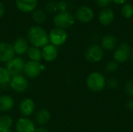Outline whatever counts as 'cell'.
<instances>
[{
	"label": "cell",
	"instance_id": "obj_25",
	"mask_svg": "<svg viewBox=\"0 0 133 132\" xmlns=\"http://www.w3.org/2000/svg\"><path fill=\"white\" fill-rule=\"evenodd\" d=\"M122 15L126 18L129 19L133 16V6L131 4H125L122 9Z\"/></svg>",
	"mask_w": 133,
	"mask_h": 132
},
{
	"label": "cell",
	"instance_id": "obj_27",
	"mask_svg": "<svg viewBox=\"0 0 133 132\" xmlns=\"http://www.w3.org/2000/svg\"><path fill=\"white\" fill-rule=\"evenodd\" d=\"M118 68V63L115 61H111L107 63L106 65V71L109 72H116Z\"/></svg>",
	"mask_w": 133,
	"mask_h": 132
},
{
	"label": "cell",
	"instance_id": "obj_6",
	"mask_svg": "<svg viewBox=\"0 0 133 132\" xmlns=\"http://www.w3.org/2000/svg\"><path fill=\"white\" fill-rule=\"evenodd\" d=\"M84 56L87 61L90 63L99 62L104 57L103 48L97 44L91 45L86 50Z\"/></svg>",
	"mask_w": 133,
	"mask_h": 132
},
{
	"label": "cell",
	"instance_id": "obj_5",
	"mask_svg": "<svg viewBox=\"0 0 133 132\" xmlns=\"http://www.w3.org/2000/svg\"><path fill=\"white\" fill-rule=\"evenodd\" d=\"M68 39V34L65 30L55 27L48 33V40L51 44L59 47L63 45Z\"/></svg>",
	"mask_w": 133,
	"mask_h": 132
},
{
	"label": "cell",
	"instance_id": "obj_28",
	"mask_svg": "<svg viewBox=\"0 0 133 132\" xmlns=\"http://www.w3.org/2000/svg\"><path fill=\"white\" fill-rule=\"evenodd\" d=\"M125 90L128 96L133 97V80L127 81V82L125 83Z\"/></svg>",
	"mask_w": 133,
	"mask_h": 132
},
{
	"label": "cell",
	"instance_id": "obj_37",
	"mask_svg": "<svg viewBox=\"0 0 133 132\" xmlns=\"http://www.w3.org/2000/svg\"><path fill=\"white\" fill-rule=\"evenodd\" d=\"M7 132H12V131L10 130V131H7Z\"/></svg>",
	"mask_w": 133,
	"mask_h": 132
},
{
	"label": "cell",
	"instance_id": "obj_32",
	"mask_svg": "<svg viewBox=\"0 0 133 132\" xmlns=\"http://www.w3.org/2000/svg\"><path fill=\"white\" fill-rule=\"evenodd\" d=\"M5 5L0 2V19L3 16V15L5 14Z\"/></svg>",
	"mask_w": 133,
	"mask_h": 132
},
{
	"label": "cell",
	"instance_id": "obj_31",
	"mask_svg": "<svg viewBox=\"0 0 133 132\" xmlns=\"http://www.w3.org/2000/svg\"><path fill=\"white\" fill-rule=\"evenodd\" d=\"M98 5L101 7H106L108 5L111 4V2H112V0H96Z\"/></svg>",
	"mask_w": 133,
	"mask_h": 132
},
{
	"label": "cell",
	"instance_id": "obj_19",
	"mask_svg": "<svg viewBox=\"0 0 133 132\" xmlns=\"http://www.w3.org/2000/svg\"><path fill=\"white\" fill-rule=\"evenodd\" d=\"M115 19V13L110 9H103L99 14V21L102 25L108 26L113 23Z\"/></svg>",
	"mask_w": 133,
	"mask_h": 132
},
{
	"label": "cell",
	"instance_id": "obj_22",
	"mask_svg": "<svg viewBox=\"0 0 133 132\" xmlns=\"http://www.w3.org/2000/svg\"><path fill=\"white\" fill-rule=\"evenodd\" d=\"M26 54H27V56H28L30 61L40 62L42 60L41 50L40 48H38V47H33V46L29 47Z\"/></svg>",
	"mask_w": 133,
	"mask_h": 132
},
{
	"label": "cell",
	"instance_id": "obj_20",
	"mask_svg": "<svg viewBox=\"0 0 133 132\" xmlns=\"http://www.w3.org/2000/svg\"><path fill=\"white\" fill-rule=\"evenodd\" d=\"M116 44H117V39L113 35L104 36L101 40V47L108 51L114 50L115 48Z\"/></svg>",
	"mask_w": 133,
	"mask_h": 132
},
{
	"label": "cell",
	"instance_id": "obj_13",
	"mask_svg": "<svg viewBox=\"0 0 133 132\" xmlns=\"http://www.w3.org/2000/svg\"><path fill=\"white\" fill-rule=\"evenodd\" d=\"M42 53V59H44L47 62H52L58 58V51L57 47L48 44L41 49Z\"/></svg>",
	"mask_w": 133,
	"mask_h": 132
},
{
	"label": "cell",
	"instance_id": "obj_2",
	"mask_svg": "<svg viewBox=\"0 0 133 132\" xmlns=\"http://www.w3.org/2000/svg\"><path fill=\"white\" fill-rule=\"evenodd\" d=\"M86 83L87 88L90 91L94 93L102 91L107 85V82L104 76L98 72L90 73L87 78Z\"/></svg>",
	"mask_w": 133,
	"mask_h": 132
},
{
	"label": "cell",
	"instance_id": "obj_23",
	"mask_svg": "<svg viewBox=\"0 0 133 132\" xmlns=\"http://www.w3.org/2000/svg\"><path fill=\"white\" fill-rule=\"evenodd\" d=\"M32 18L36 23H37L39 24H42L46 21L47 15H46L45 12L43 11L42 9H36L35 10H34L32 12Z\"/></svg>",
	"mask_w": 133,
	"mask_h": 132
},
{
	"label": "cell",
	"instance_id": "obj_10",
	"mask_svg": "<svg viewBox=\"0 0 133 132\" xmlns=\"http://www.w3.org/2000/svg\"><path fill=\"white\" fill-rule=\"evenodd\" d=\"M12 45L7 42H0V61L7 63L15 58Z\"/></svg>",
	"mask_w": 133,
	"mask_h": 132
},
{
	"label": "cell",
	"instance_id": "obj_30",
	"mask_svg": "<svg viewBox=\"0 0 133 132\" xmlns=\"http://www.w3.org/2000/svg\"><path fill=\"white\" fill-rule=\"evenodd\" d=\"M68 9V3L64 1V0H61L58 2V10L59 12H65Z\"/></svg>",
	"mask_w": 133,
	"mask_h": 132
},
{
	"label": "cell",
	"instance_id": "obj_16",
	"mask_svg": "<svg viewBox=\"0 0 133 132\" xmlns=\"http://www.w3.org/2000/svg\"><path fill=\"white\" fill-rule=\"evenodd\" d=\"M12 47L14 49L15 54L18 55H23L26 54L29 49V44L27 40L23 37H19L13 42Z\"/></svg>",
	"mask_w": 133,
	"mask_h": 132
},
{
	"label": "cell",
	"instance_id": "obj_11",
	"mask_svg": "<svg viewBox=\"0 0 133 132\" xmlns=\"http://www.w3.org/2000/svg\"><path fill=\"white\" fill-rule=\"evenodd\" d=\"M16 132H35L36 126L34 122L29 117H23L16 123Z\"/></svg>",
	"mask_w": 133,
	"mask_h": 132
},
{
	"label": "cell",
	"instance_id": "obj_1",
	"mask_svg": "<svg viewBox=\"0 0 133 132\" xmlns=\"http://www.w3.org/2000/svg\"><path fill=\"white\" fill-rule=\"evenodd\" d=\"M27 39L33 47L42 48L49 44L48 33L40 26H31L27 32Z\"/></svg>",
	"mask_w": 133,
	"mask_h": 132
},
{
	"label": "cell",
	"instance_id": "obj_38",
	"mask_svg": "<svg viewBox=\"0 0 133 132\" xmlns=\"http://www.w3.org/2000/svg\"><path fill=\"white\" fill-rule=\"evenodd\" d=\"M0 63H1V61H0Z\"/></svg>",
	"mask_w": 133,
	"mask_h": 132
},
{
	"label": "cell",
	"instance_id": "obj_29",
	"mask_svg": "<svg viewBox=\"0 0 133 132\" xmlns=\"http://www.w3.org/2000/svg\"><path fill=\"white\" fill-rule=\"evenodd\" d=\"M108 86L111 89H116L118 88L119 86V82L117 79L115 78H111L110 79L108 82H107Z\"/></svg>",
	"mask_w": 133,
	"mask_h": 132
},
{
	"label": "cell",
	"instance_id": "obj_34",
	"mask_svg": "<svg viewBox=\"0 0 133 132\" xmlns=\"http://www.w3.org/2000/svg\"><path fill=\"white\" fill-rule=\"evenodd\" d=\"M35 132H50V131H49V130H48V128H44V127L41 126V127H39V128H36Z\"/></svg>",
	"mask_w": 133,
	"mask_h": 132
},
{
	"label": "cell",
	"instance_id": "obj_24",
	"mask_svg": "<svg viewBox=\"0 0 133 132\" xmlns=\"http://www.w3.org/2000/svg\"><path fill=\"white\" fill-rule=\"evenodd\" d=\"M11 78L12 76L7 69L0 66V86H5L7 84H9Z\"/></svg>",
	"mask_w": 133,
	"mask_h": 132
},
{
	"label": "cell",
	"instance_id": "obj_12",
	"mask_svg": "<svg viewBox=\"0 0 133 132\" xmlns=\"http://www.w3.org/2000/svg\"><path fill=\"white\" fill-rule=\"evenodd\" d=\"M76 17L79 22L83 23H87L93 20L94 17V11L90 7L83 5L79 7L76 10Z\"/></svg>",
	"mask_w": 133,
	"mask_h": 132
},
{
	"label": "cell",
	"instance_id": "obj_7",
	"mask_svg": "<svg viewBox=\"0 0 133 132\" xmlns=\"http://www.w3.org/2000/svg\"><path fill=\"white\" fill-rule=\"evenodd\" d=\"M25 66V61L22 58L15 57L11 61L6 63L5 68L11 75V76H14L16 75H21L23 72V68Z\"/></svg>",
	"mask_w": 133,
	"mask_h": 132
},
{
	"label": "cell",
	"instance_id": "obj_26",
	"mask_svg": "<svg viewBox=\"0 0 133 132\" xmlns=\"http://www.w3.org/2000/svg\"><path fill=\"white\" fill-rule=\"evenodd\" d=\"M45 9L50 13H55L58 11V2L55 1L48 2L45 5Z\"/></svg>",
	"mask_w": 133,
	"mask_h": 132
},
{
	"label": "cell",
	"instance_id": "obj_3",
	"mask_svg": "<svg viewBox=\"0 0 133 132\" xmlns=\"http://www.w3.org/2000/svg\"><path fill=\"white\" fill-rule=\"evenodd\" d=\"M75 23V18L72 14L68 11L58 12L53 18V23L57 28L66 30L71 27Z\"/></svg>",
	"mask_w": 133,
	"mask_h": 132
},
{
	"label": "cell",
	"instance_id": "obj_35",
	"mask_svg": "<svg viewBox=\"0 0 133 132\" xmlns=\"http://www.w3.org/2000/svg\"><path fill=\"white\" fill-rule=\"evenodd\" d=\"M127 0H112V2H115L116 4H124L126 2Z\"/></svg>",
	"mask_w": 133,
	"mask_h": 132
},
{
	"label": "cell",
	"instance_id": "obj_21",
	"mask_svg": "<svg viewBox=\"0 0 133 132\" xmlns=\"http://www.w3.org/2000/svg\"><path fill=\"white\" fill-rule=\"evenodd\" d=\"M12 118L9 115L0 116V132H7L12 126Z\"/></svg>",
	"mask_w": 133,
	"mask_h": 132
},
{
	"label": "cell",
	"instance_id": "obj_8",
	"mask_svg": "<svg viewBox=\"0 0 133 132\" xmlns=\"http://www.w3.org/2000/svg\"><path fill=\"white\" fill-rule=\"evenodd\" d=\"M131 48L127 43L121 44L114 52L115 61L118 63L126 62L131 55Z\"/></svg>",
	"mask_w": 133,
	"mask_h": 132
},
{
	"label": "cell",
	"instance_id": "obj_17",
	"mask_svg": "<svg viewBox=\"0 0 133 132\" xmlns=\"http://www.w3.org/2000/svg\"><path fill=\"white\" fill-rule=\"evenodd\" d=\"M34 117L36 123L40 126H43L47 124L50 121L51 118V114L48 110L42 108L36 112Z\"/></svg>",
	"mask_w": 133,
	"mask_h": 132
},
{
	"label": "cell",
	"instance_id": "obj_18",
	"mask_svg": "<svg viewBox=\"0 0 133 132\" xmlns=\"http://www.w3.org/2000/svg\"><path fill=\"white\" fill-rule=\"evenodd\" d=\"M14 100L9 95L0 96V111L8 112L10 111L14 107Z\"/></svg>",
	"mask_w": 133,
	"mask_h": 132
},
{
	"label": "cell",
	"instance_id": "obj_9",
	"mask_svg": "<svg viewBox=\"0 0 133 132\" xmlns=\"http://www.w3.org/2000/svg\"><path fill=\"white\" fill-rule=\"evenodd\" d=\"M28 81L26 78L22 75H16L12 76L9 82L10 87L17 93H23L28 88Z\"/></svg>",
	"mask_w": 133,
	"mask_h": 132
},
{
	"label": "cell",
	"instance_id": "obj_14",
	"mask_svg": "<svg viewBox=\"0 0 133 132\" xmlns=\"http://www.w3.org/2000/svg\"><path fill=\"white\" fill-rule=\"evenodd\" d=\"M38 0H16V8L22 12H32L37 9Z\"/></svg>",
	"mask_w": 133,
	"mask_h": 132
},
{
	"label": "cell",
	"instance_id": "obj_15",
	"mask_svg": "<svg viewBox=\"0 0 133 132\" xmlns=\"http://www.w3.org/2000/svg\"><path fill=\"white\" fill-rule=\"evenodd\" d=\"M35 103L31 98H25L19 103V111L23 117H28L34 114Z\"/></svg>",
	"mask_w": 133,
	"mask_h": 132
},
{
	"label": "cell",
	"instance_id": "obj_36",
	"mask_svg": "<svg viewBox=\"0 0 133 132\" xmlns=\"http://www.w3.org/2000/svg\"><path fill=\"white\" fill-rule=\"evenodd\" d=\"M131 55H132V58L133 60V50L131 51Z\"/></svg>",
	"mask_w": 133,
	"mask_h": 132
},
{
	"label": "cell",
	"instance_id": "obj_4",
	"mask_svg": "<svg viewBox=\"0 0 133 132\" xmlns=\"http://www.w3.org/2000/svg\"><path fill=\"white\" fill-rule=\"evenodd\" d=\"M45 69V65L41 62L28 61L25 63L23 73L26 77L29 79H35L38 77L41 73Z\"/></svg>",
	"mask_w": 133,
	"mask_h": 132
},
{
	"label": "cell",
	"instance_id": "obj_33",
	"mask_svg": "<svg viewBox=\"0 0 133 132\" xmlns=\"http://www.w3.org/2000/svg\"><path fill=\"white\" fill-rule=\"evenodd\" d=\"M126 107L130 110H133V100H129L126 103Z\"/></svg>",
	"mask_w": 133,
	"mask_h": 132
}]
</instances>
